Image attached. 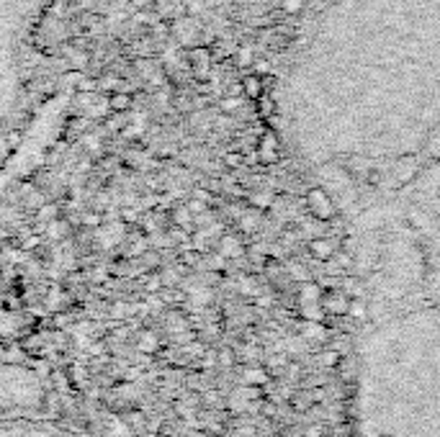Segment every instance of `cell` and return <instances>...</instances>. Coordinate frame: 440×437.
<instances>
[{
	"instance_id": "7",
	"label": "cell",
	"mask_w": 440,
	"mask_h": 437,
	"mask_svg": "<svg viewBox=\"0 0 440 437\" xmlns=\"http://www.w3.org/2000/svg\"><path fill=\"white\" fill-rule=\"evenodd\" d=\"M75 235V226L70 224L67 219H52L49 224H44V237L47 239H52V242H60V239H70V237Z\"/></svg>"
},
{
	"instance_id": "5",
	"label": "cell",
	"mask_w": 440,
	"mask_h": 437,
	"mask_svg": "<svg viewBox=\"0 0 440 437\" xmlns=\"http://www.w3.org/2000/svg\"><path fill=\"white\" fill-rule=\"evenodd\" d=\"M255 160L260 165H266V168H270V165H276L281 160V137L273 127L260 131L258 142H255Z\"/></svg>"
},
{
	"instance_id": "16",
	"label": "cell",
	"mask_w": 440,
	"mask_h": 437,
	"mask_svg": "<svg viewBox=\"0 0 440 437\" xmlns=\"http://www.w3.org/2000/svg\"><path fill=\"white\" fill-rule=\"evenodd\" d=\"M57 216H60V209H57V203L42 206V209H39V213H36V219L42 222V226H44V224H49V222H52V219H57Z\"/></svg>"
},
{
	"instance_id": "13",
	"label": "cell",
	"mask_w": 440,
	"mask_h": 437,
	"mask_svg": "<svg viewBox=\"0 0 440 437\" xmlns=\"http://www.w3.org/2000/svg\"><path fill=\"white\" fill-rule=\"evenodd\" d=\"M255 103H258V116L266 118V121H270V118L279 114V101L270 96V93H266L263 98H258Z\"/></svg>"
},
{
	"instance_id": "14",
	"label": "cell",
	"mask_w": 440,
	"mask_h": 437,
	"mask_svg": "<svg viewBox=\"0 0 440 437\" xmlns=\"http://www.w3.org/2000/svg\"><path fill=\"white\" fill-rule=\"evenodd\" d=\"M247 203L253 209H258V211H266V209L273 206V196L270 193H247Z\"/></svg>"
},
{
	"instance_id": "1",
	"label": "cell",
	"mask_w": 440,
	"mask_h": 437,
	"mask_svg": "<svg viewBox=\"0 0 440 437\" xmlns=\"http://www.w3.org/2000/svg\"><path fill=\"white\" fill-rule=\"evenodd\" d=\"M286 98L291 144L320 170L438 162L440 0H324Z\"/></svg>"
},
{
	"instance_id": "10",
	"label": "cell",
	"mask_w": 440,
	"mask_h": 437,
	"mask_svg": "<svg viewBox=\"0 0 440 437\" xmlns=\"http://www.w3.org/2000/svg\"><path fill=\"white\" fill-rule=\"evenodd\" d=\"M219 252H222L227 260H235V257H240L245 252V247L237 239V235H222L219 237Z\"/></svg>"
},
{
	"instance_id": "17",
	"label": "cell",
	"mask_w": 440,
	"mask_h": 437,
	"mask_svg": "<svg viewBox=\"0 0 440 437\" xmlns=\"http://www.w3.org/2000/svg\"><path fill=\"white\" fill-rule=\"evenodd\" d=\"M240 106H242V101H240L237 96H224L222 98V103H219V108H222L224 114H237Z\"/></svg>"
},
{
	"instance_id": "8",
	"label": "cell",
	"mask_w": 440,
	"mask_h": 437,
	"mask_svg": "<svg viewBox=\"0 0 440 437\" xmlns=\"http://www.w3.org/2000/svg\"><path fill=\"white\" fill-rule=\"evenodd\" d=\"M309 255L314 257V260H320V263H330L335 257L333 239H327V237H314V239H309Z\"/></svg>"
},
{
	"instance_id": "4",
	"label": "cell",
	"mask_w": 440,
	"mask_h": 437,
	"mask_svg": "<svg viewBox=\"0 0 440 437\" xmlns=\"http://www.w3.org/2000/svg\"><path fill=\"white\" fill-rule=\"evenodd\" d=\"M185 64H188V72L196 83H206L211 77V70H214V57H211L209 44L188 47L185 49Z\"/></svg>"
},
{
	"instance_id": "15",
	"label": "cell",
	"mask_w": 440,
	"mask_h": 437,
	"mask_svg": "<svg viewBox=\"0 0 440 437\" xmlns=\"http://www.w3.org/2000/svg\"><path fill=\"white\" fill-rule=\"evenodd\" d=\"M281 13L283 16H301L304 13V0H281Z\"/></svg>"
},
{
	"instance_id": "11",
	"label": "cell",
	"mask_w": 440,
	"mask_h": 437,
	"mask_svg": "<svg viewBox=\"0 0 440 437\" xmlns=\"http://www.w3.org/2000/svg\"><path fill=\"white\" fill-rule=\"evenodd\" d=\"M322 306L324 311H330V314H343V311H348V299H345L340 291H327L322 296Z\"/></svg>"
},
{
	"instance_id": "2",
	"label": "cell",
	"mask_w": 440,
	"mask_h": 437,
	"mask_svg": "<svg viewBox=\"0 0 440 437\" xmlns=\"http://www.w3.org/2000/svg\"><path fill=\"white\" fill-rule=\"evenodd\" d=\"M355 388L368 437H440V299L376 321L358 350Z\"/></svg>"
},
{
	"instance_id": "3",
	"label": "cell",
	"mask_w": 440,
	"mask_h": 437,
	"mask_svg": "<svg viewBox=\"0 0 440 437\" xmlns=\"http://www.w3.org/2000/svg\"><path fill=\"white\" fill-rule=\"evenodd\" d=\"M304 206H307L311 219H317V222H335L337 219V203L333 201V196L324 191L322 185H314L307 191Z\"/></svg>"
},
{
	"instance_id": "12",
	"label": "cell",
	"mask_w": 440,
	"mask_h": 437,
	"mask_svg": "<svg viewBox=\"0 0 440 437\" xmlns=\"http://www.w3.org/2000/svg\"><path fill=\"white\" fill-rule=\"evenodd\" d=\"M232 62L237 70H247L255 62V52H253V44H237L235 54H232Z\"/></svg>"
},
{
	"instance_id": "18",
	"label": "cell",
	"mask_w": 440,
	"mask_h": 437,
	"mask_svg": "<svg viewBox=\"0 0 440 437\" xmlns=\"http://www.w3.org/2000/svg\"><path fill=\"white\" fill-rule=\"evenodd\" d=\"M224 162L229 168H240V165H242V155H227Z\"/></svg>"
},
{
	"instance_id": "9",
	"label": "cell",
	"mask_w": 440,
	"mask_h": 437,
	"mask_svg": "<svg viewBox=\"0 0 440 437\" xmlns=\"http://www.w3.org/2000/svg\"><path fill=\"white\" fill-rule=\"evenodd\" d=\"M134 108V93L129 90H114L108 96V111L111 114H129Z\"/></svg>"
},
{
	"instance_id": "6",
	"label": "cell",
	"mask_w": 440,
	"mask_h": 437,
	"mask_svg": "<svg viewBox=\"0 0 440 437\" xmlns=\"http://www.w3.org/2000/svg\"><path fill=\"white\" fill-rule=\"evenodd\" d=\"M240 85H242V96L247 98V101H258V98H263L268 90H266V77L258 75V72H247L242 80H240Z\"/></svg>"
}]
</instances>
